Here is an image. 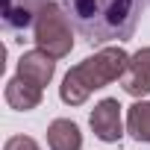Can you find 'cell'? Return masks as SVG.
Here are the masks:
<instances>
[{
    "mask_svg": "<svg viewBox=\"0 0 150 150\" xmlns=\"http://www.w3.org/2000/svg\"><path fill=\"white\" fill-rule=\"evenodd\" d=\"M62 9L88 44H106L132 38L150 0H62Z\"/></svg>",
    "mask_w": 150,
    "mask_h": 150,
    "instance_id": "6da1fadb",
    "label": "cell"
},
{
    "mask_svg": "<svg viewBox=\"0 0 150 150\" xmlns=\"http://www.w3.org/2000/svg\"><path fill=\"white\" fill-rule=\"evenodd\" d=\"M127 68H129V53L121 44H106L94 56L83 59L80 65H74L65 74V80L59 86V97L68 106H83L97 88L115 80H124Z\"/></svg>",
    "mask_w": 150,
    "mask_h": 150,
    "instance_id": "7a4b0ae2",
    "label": "cell"
},
{
    "mask_svg": "<svg viewBox=\"0 0 150 150\" xmlns=\"http://www.w3.org/2000/svg\"><path fill=\"white\" fill-rule=\"evenodd\" d=\"M33 38L38 44V50L50 53L53 59H65L74 50V30H71V18L59 3H50L35 15L33 24Z\"/></svg>",
    "mask_w": 150,
    "mask_h": 150,
    "instance_id": "3957f363",
    "label": "cell"
},
{
    "mask_svg": "<svg viewBox=\"0 0 150 150\" xmlns=\"http://www.w3.org/2000/svg\"><path fill=\"white\" fill-rule=\"evenodd\" d=\"M121 109H124V106H121L115 97H103V100L91 109L88 124H91V129H94V135H97L100 141H121V135H124Z\"/></svg>",
    "mask_w": 150,
    "mask_h": 150,
    "instance_id": "277c9868",
    "label": "cell"
},
{
    "mask_svg": "<svg viewBox=\"0 0 150 150\" xmlns=\"http://www.w3.org/2000/svg\"><path fill=\"white\" fill-rule=\"evenodd\" d=\"M53 74H56V59H53L50 53H44V50H38V47L21 53V59H18V77H24L27 83L44 88V86L53 80Z\"/></svg>",
    "mask_w": 150,
    "mask_h": 150,
    "instance_id": "5b68a950",
    "label": "cell"
},
{
    "mask_svg": "<svg viewBox=\"0 0 150 150\" xmlns=\"http://www.w3.org/2000/svg\"><path fill=\"white\" fill-rule=\"evenodd\" d=\"M124 91L129 97H144L150 94V47H141L138 53L129 56V68L121 80Z\"/></svg>",
    "mask_w": 150,
    "mask_h": 150,
    "instance_id": "8992f818",
    "label": "cell"
},
{
    "mask_svg": "<svg viewBox=\"0 0 150 150\" xmlns=\"http://www.w3.org/2000/svg\"><path fill=\"white\" fill-rule=\"evenodd\" d=\"M50 0H3V21L12 30H27Z\"/></svg>",
    "mask_w": 150,
    "mask_h": 150,
    "instance_id": "52a82bcc",
    "label": "cell"
},
{
    "mask_svg": "<svg viewBox=\"0 0 150 150\" xmlns=\"http://www.w3.org/2000/svg\"><path fill=\"white\" fill-rule=\"evenodd\" d=\"M6 103L15 109V112H30L35 106H41V88L27 83L24 77H12L6 83V91H3Z\"/></svg>",
    "mask_w": 150,
    "mask_h": 150,
    "instance_id": "ba28073f",
    "label": "cell"
},
{
    "mask_svg": "<svg viewBox=\"0 0 150 150\" xmlns=\"http://www.w3.org/2000/svg\"><path fill=\"white\" fill-rule=\"evenodd\" d=\"M47 147L50 150H80L83 147L80 127L74 121H68V118H56L47 127Z\"/></svg>",
    "mask_w": 150,
    "mask_h": 150,
    "instance_id": "9c48e42d",
    "label": "cell"
},
{
    "mask_svg": "<svg viewBox=\"0 0 150 150\" xmlns=\"http://www.w3.org/2000/svg\"><path fill=\"white\" fill-rule=\"evenodd\" d=\"M127 132L150 144V100H135L127 109Z\"/></svg>",
    "mask_w": 150,
    "mask_h": 150,
    "instance_id": "30bf717a",
    "label": "cell"
},
{
    "mask_svg": "<svg viewBox=\"0 0 150 150\" xmlns=\"http://www.w3.org/2000/svg\"><path fill=\"white\" fill-rule=\"evenodd\" d=\"M3 150H41V147H38V141L30 138V135H12V138L3 144Z\"/></svg>",
    "mask_w": 150,
    "mask_h": 150,
    "instance_id": "8fae6325",
    "label": "cell"
}]
</instances>
